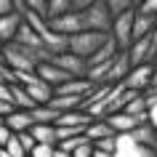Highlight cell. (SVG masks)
<instances>
[{"label":"cell","instance_id":"5b68a950","mask_svg":"<svg viewBox=\"0 0 157 157\" xmlns=\"http://www.w3.org/2000/svg\"><path fill=\"white\" fill-rule=\"evenodd\" d=\"M152 75H155V67L152 64H144V67H133L128 77L123 80V88L125 91H133V93H144L152 85Z\"/></svg>","mask_w":157,"mask_h":157},{"label":"cell","instance_id":"ac0fdd59","mask_svg":"<svg viewBox=\"0 0 157 157\" xmlns=\"http://www.w3.org/2000/svg\"><path fill=\"white\" fill-rule=\"evenodd\" d=\"M83 96H53L48 101V107L59 115H64V112H75V109H83Z\"/></svg>","mask_w":157,"mask_h":157},{"label":"cell","instance_id":"8d00e7d4","mask_svg":"<svg viewBox=\"0 0 157 157\" xmlns=\"http://www.w3.org/2000/svg\"><path fill=\"white\" fill-rule=\"evenodd\" d=\"M13 104H8V101H0V120H6V117L11 115V112H13Z\"/></svg>","mask_w":157,"mask_h":157},{"label":"cell","instance_id":"7dc6e473","mask_svg":"<svg viewBox=\"0 0 157 157\" xmlns=\"http://www.w3.org/2000/svg\"><path fill=\"white\" fill-rule=\"evenodd\" d=\"M0 149H3V147H0Z\"/></svg>","mask_w":157,"mask_h":157},{"label":"cell","instance_id":"44dd1931","mask_svg":"<svg viewBox=\"0 0 157 157\" xmlns=\"http://www.w3.org/2000/svg\"><path fill=\"white\" fill-rule=\"evenodd\" d=\"M13 43L16 45H21V48H32V51H45L43 48V40L37 37V35L29 29V27L21 21V27H19V32H16V37H13Z\"/></svg>","mask_w":157,"mask_h":157},{"label":"cell","instance_id":"4dcf8cb0","mask_svg":"<svg viewBox=\"0 0 157 157\" xmlns=\"http://www.w3.org/2000/svg\"><path fill=\"white\" fill-rule=\"evenodd\" d=\"M56 147H45V144H37V147L29 152V157H53Z\"/></svg>","mask_w":157,"mask_h":157},{"label":"cell","instance_id":"ab89813d","mask_svg":"<svg viewBox=\"0 0 157 157\" xmlns=\"http://www.w3.org/2000/svg\"><path fill=\"white\" fill-rule=\"evenodd\" d=\"M93 157H115V155H107V152H99V149H93Z\"/></svg>","mask_w":157,"mask_h":157},{"label":"cell","instance_id":"7c38bea8","mask_svg":"<svg viewBox=\"0 0 157 157\" xmlns=\"http://www.w3.org/2000/svg\"><path fill=\"white\" fill-rule=\"evenodd\" d=\"M35 75H37V77H40V80H43L45 85H51L53 91H56L59 85H64L67 80H72V77H69V75H67L64 69H59V67L53 64V61H45V64H40L37 69H35Z\"/></svg>","mask_w":157,"mask_h":157},{"label":"cell","instance_id":"2e32d148","mask_svg":"<svg viewBox=\"0 0 157 157\" xmlns=\"http://www.w3.org/2000/svg\"><path fill=\"white\" fill-rule=\"evenodd\" d=\"M93 85L85 80V77H72V80H67L64 85H59L56 91H53V96H88V91H91Z\"/></svg>","mask_w":157,"mask_h":157},{"label":"cell","instance_id":"9c48e42d","mask_svg":"<svg viewBox=\"0 0 157 157\" xmlns=\"http://www.w3.org/2000/svg\"><path fill=\"white\" fill-rule=\"evenodd\" d=\"M53 64L59 67V69H64L69 77H85V72H88V64H85V59H80V56H75V53H59V56H53L51 59Z\"/></svg>","mask_w":157,"mask_h":157},{"label":"cell","instance_id":"cb8c5ba5","mask_svg":"<svg viewBox=\"0 0 157 157\" xmlns=\"http://www.w3.org/2000/svg\"><path fill=\"white\" fill-rule=\"evenodd\" d=\"M29 117H32L35 125H53L56 117H59V112H53V109L45 104V107H35L32 112H29Z\"/></svg>","mask_w":157,"mask_h":157},{"label":"cell","instance_id":"ffe728a7","mask_svg":"<svg viewBox=\"0 0 157 157\" xmlns=\"http://www.w3.org/2000/svg\"><path fill=\"white\" fill-rule=\"evenodd\" d=\"M19 27H21V16H19L16 11H13L11 16H3V19H0V40H3V45H6V43H13Z\"/></svg>","mask_w":157,"mask_h":157},{"label":"cell","instance_id":"4316f807","mask_svg":"<svg viewBox=\"0 0 157 157\" xmlns=\"http://www.w3.org/2000/svg\"><path fill=\"white\" fill-rule=\"evenodd\" d=\"M24 6L32 11L35 16H40L43 21H48V0H24Z\"/></svg>","mask_w":157,"mask_h":157},{"label":"cell","instance_id":"7bdbcfd3","mask_svg":"<svg viewBox=\"0 0 157 157\" xmlns=\"http://www.w3.org/2000/svg\"><path fill=\"white\" fill-rule=\"evenodd\" d=\"M152 67H155V69H157V59H155V64H152Z\"/></svg>","mask_w":157,"mask_h":157},{"label":"cell","instance_id":"ba28073f","mask_svg":"<svg viewBox=\"0 0 157 157\" xmlns=\"http://www.w3.org/2000/svg\"><path fill=\"white\" fill-rule=\"evenodd\" d=\"M21 88H24L27 96L35 101V107H45V104L53 99V88H51V85H45L40 77H37V75H32V77H29V80L21 85Z\"/></svg>","mask_w":157,"mask_h":157},{"label":"cell","instance_id":"836d02e7","mask_svg":"<svg viewBox=\"0 0 157 157\" xmlns=\"http://www.w3.org/2000/svg\"><path fill=\"white\" fill-rule=\"evenodd\" d=\"M72 157H93V144L88 141V144H83V147H77L72 152Z\"/></svg>","mask_w":157,"mask_h":157},{"label":"cell","instance_id":"5bb4252c","mask_svg":"<svg viewBox=\"0 0 157 157\" xmlns=\"http://www.w3.org/2000/svg\"><path fill=\"white\" fill-rule=\"evenodd\" d=\"M56 128H77V131H85L91 125V117L85 115L83 109H75V112H64V115L56 117Z\"/></svg>","mask_w":157,"mask_h":157},{"label":"cell","instance_id":"52a82bcc","mask_svg":"<svg viewBox=\"0 0 157 157\" xmlns=\"http://www.w3.org/2000/svg\"><path fill=\"white\" fill-rule=\"evenodd\" d=\"M155 155H157V152H152V149L136 144V141L131 139V133L115 136V157H155Z\"/></svg>","mask_w":157,"mask_h":157},{"label":"cell","instance_id":"e575fe53","mask_svg":"<svg viewBox=\"0 0 157 157\" xmlns=\"http://www.w3.org/2000/svg\"><path fill=\"white\" fill-rule=\"evenodd\" d=\"M13 11H16L13 0H0V19H3V16H11Z\"/></svg>","mask_w":157,"mask_h":157},{"label":"cell","instance_id":"c3c4849f","mask_svg":"<svg viewBox=\"0 0 157 157\" xmlns=\"http://www.w3.org/2000/svg\"><path fill=\"white\" fill-rule=\"evenodd\" d=\"M155 157H157V155H155Z\"/></svg>","mask_w":157,"mask_h":157},{"label":"cell","instance_id":"3957f363","mask_svg":"<svg viewBox=\"0 0 157 157\" xmlns=\"http://www.w3.org/2000/svg\"><path fill=\"white\" fill-rule=\"evenodd\" d=\"M107 37H109V35H101V32H85V29H83V32H77V35H72V37H69V48H67V51L88 61V59H91L93 53H96V51H99L101 45L107 43Z\"/></svg>","mask_w":157,"mask_h":157},{"label":"cell","instance_id":"603a6c76","mask_svg":"<svg viewBox=\"0 0 157 157\" xmlns=\"http://www.w3.org/2000/svg\"><path fill=\"white\" fill-rule=\"evenodd\" d=\"M155 24H157V19L144 16V13H136V19H133V43L141 40V37H149L152 29H155Z\"/></svg>","mask_w":157,"mask_h":157},{"label":"cell","instance_id":"6da1fadb","mask_svg":"<svg viewBox=\"0 0 157 157\" xmlns=\"http://www.w3.org/2000/svg\"><path fill=\"white\" fill-rule=\"evenodd\" d=\"M51 61L48 51H32V48H21L16 43H6L3 45V64L8 67L11 72H29L35 75V69L40 64Z\"/></svg>","mask_w":157,"mask_h":157},{"label":"cell","instance_id":"4fadbf2b","mask_svg":"<svg viewBox=\"0 0 157 157\" xmlns=\"http://www.w3.org/2000/svg\"><path fill=\"white\" fill-rule=\"evenodd\" d=\"M107 123H109V128L115 131V136H125V133H133L139 125H144L141 120H136V117H131V115H125V112H117V115H109L107 117Z\"/></svg>","mask_w":157,"mask_h":157},{"label":"cell","instance_id":"d6986e66","mask_svg":"<svg viewBox=\"0 0 157 157\" xmlns=\"http://www.w3.org/2000/svg\"><path fill=\"white\" fill-rule=\"evenodd\" d=\"M131 139L136 141V144H141V147H147V149H152V152H157V131H155L149 123L139 125V128L131 133Z\"/></svg>","mask_w":157,"mask_h":157},{"label":"cell","instance_id":"30bf717a","mask_svg":"<svg viewBox=\"0 0 157 157\" xmlns=\"http://www.w3.org/2000/svg\"><path fill=\"white\" fill-rule=\"evenodd\" d=\"M128 59H131V67H144V64H155V53H152V40L149 37H141L128 48Z\"/></svg>","mask_w":157,"mask_h":157},{"label":"cell","instance_id":"7402d4cb","mask_svg":"<svg viewBox=\"0 0 157 157\" xmlns=\"http://www.w3.org/2000/svg\"><path fill=\"white\" fill-rule=\"evenodd\" d=\"M29 136L35 139V144H45V147H56V128L53 125H32Z\"/></svg>","mask_w":157,"mask_h":157},{"label":"cell","instance_id":"f546056e","mask_svg":"<svg viewBox=\"0 0 157 157\" xmlns=\"http://www.w3.org/2000/svg\"><path fill=\"white\" fill-rule=\"evenodd\" d=\"M16 139H19V144H21V149H24L27 155H29V152H32V149L37 147V144H35V139L29 136V131H27V133H19Z\"/></svg>","mask_w":157,"mask_h":157},{"label":"cell","instance_id":"d6a6232c","mask_svg":"<svg viewBox=\"0 0 157 157\" xmlns=\"http://www.w3.org/2000/svg\"><path fill=\"white\" fill-rule=\"evenodd\" d=\"M13 83H16V80H13V72L0 61V85H13Z\"/></svg>","mask_w":157,"mask_h":157},{"label":"cell","instance_id":"b9f144b4","mask_svg":"<svg viewBox=\"0 0 157 157\" xmlns=\"http://www.w3.org/2000/svg\"><path fill=\"white\" fill-rule=\"evenodd\" d=\"M0 157H11V155H8V152H6V149H0Z\"/></svg>","mask_w":157,"mask_h":157},{"label":"cell","instance_id":"f6af8a7d","mask_svg":"<svg viewBox=\"0 0 157 157\" xmlns=\"http://www.w3.org/2000/svg\"><path fill=\"white\" fill-rule=\"evenodd\" d=\"M0 123H3V120H0Z\"/></svg>","mask_w":157,"mask_h":157},{"label":"cell","instance_id":"d4e9b609","mask_svg":"<svg viewBox=\"0 0 157 157\" xmlns=\"http://www.w3.org/2000/svg\"><path fill=\"white\" fill-rule=\"evenodd\" d=\"M72 11V0H48V21L51 19H59ZM45 21V24H48Z\"/></svg>","mask_w":157,"mask_h":157},{"label":"cell","instance_id":"f35d334b","mask_svg":"<svg viewBox=\"0 0 157 157\" xmlns=\"http://www.w3.org/2000/svg\"><path fill=\"white\" fill-rule=\"evenodd\" d=\"M0 101H8L11 104V85H0Z\"/></svg>","mask_w":157,"mask_h":157},{"label":"cell","instance_id":"9a60e30c","mask_svg":"<svg viewBox=\"0 0 157 157\" xmlns=\"http://www.w3.org/2000/svg\"><path fill=\"white\" fill-rule=\"evenodd\" d=\"M3 125L8 128L13 136H19V133H27L29 128H32V117H29V112H21V109H13L6 120H3Z\"/></svg>","mask_w":157,"mask_h":157},{"label":"cell","instance_id":"484cf974","mask_svg":"<svg viewBox=\"0 0 157 157\" xmlns=\"http://www.w3.org/2000/svg\"><path fill=\"white\" fill-rule=\"evenodd\" d=\"M104 3H107V11H109V16H112V19L123 16L125 11L133 8V0H104Z\"/></svg>","mask_w":157,"mask_h":157},{"label":"cell","instance_id":"277c9868","mask_svg":"<svg viewBox=\"0 0 157 157\" xmlns=\"http://www.w3.org/2000/svg\"><path fill=\"white\" fill-rule=\"evenodd\" d=\"M133 19H136V3H133L131 11H125L123 16L112 19V29H109V37L117 43L120 51H128L133 45Z\"/></svg>","mask_w":157,"mask_h":157},{"label":"cell","instance_id":"83f0119b","mask_svg":"<svg viewBox=\"0 0 157 157\" xmlns=\"http://www.w3.org/2000/svg\"><path fill=\"white\" fill-rule=\"evenodd\" d=\"M136 13L157 19V0H139V3H136Z\"/></svg>","mask_w":157,"mask_h":157},{"label":"cell","instance_id":"bcb514c9","mask_svg":"<svg viewBox=\"0 0 157 157\" xmlns=\"http://www.w3.org/2000/svg\"><path fill=\"white\" fill-rule=\"evenodd\" d=\"M27 157H29V155H27Z\"/></svg>","mask_w":157,"mask_h":157},{"label":"cell","instance_id":"f1b7e54d","mask_svg":"<svg viewBox=\"0 0 157 157\" xmlns=\"http://www.w3.org/2000/svg\"><path fill=\"white\" fill-rule=\"evenodd\" d=\"M3 149H6V152H8L11 157H27V152L21 149V144H19V139H16V136H13V139H11V141H8V144H6Z\"/></svg>","mask_w":157,"mask_h":157},{"label":"cell","instance_id":"8992f818","mask_svg":"<svg viewBox=\"0 0 157 157\" xmlns=\"http://www.w3.org/2000/svg\"><path fill=\"white\" fill-rule=\"evenodd\" d=\"M48 29L51 32H56V35H64V37H72V35L77 32H83L85 27H83V13H64V16H59V19H51L48 21Z\"/></svg>","mask_w":157,"mask_h":157},{"label":"cell","instance_id":"74e56055","mask_svg":"<svg viewBox=\"0 0 157 157\" xmlns=\"http://www.w3.org/2000/svg\"><path fill=\"white\" fill-rule=\"evenodd\" d=\"M147 117H149V125L157 131V107H149L147 109Z\"/></svg>","mask_w":157,"mask_h":157},{"label":"cell","instance_id":"7a4b0ae2","mask_svg":"<svg viewBox=\"0 0 157 157\" xmlns=\"http://www.w3.org/2000/svg\"><path fill=\"white\" fill-rule=\"evenodd\" d=\"M83 27H85V32L109 35V29H112V16H109L104 0H91V6L83 11Z\"/></svg>","mask_w":157,"mask_h":157},{"label":"cell","instance_id":"8fae6325","mask_svg":"<svg viewBox=\"0 0 157 157\" xmlns=\"http://www.w3.org/2000/svg\"><path fill=\"white\" fill-rule=\"evenodd\" d=\"M131 69L133 67H131V59H128V51H117V56L112 59V67H109V75H107V85H120Z\"/></svg>","mask_w":157,"mask_h":157},{"label":"cell","instance_id":"60d3db41","mask_svg":"<svg viewBox=\"0 0 157 157\" xmlns=\"http://www.w3.org/2000/svg\"><path fill=\"white\" fill-rule=\"evenodd\" d=\"M53 157H72V155H67V152H59V149H56V152H53Z\"/></svg>","mask_w":157,"mask_h":157},{"label":"cell","instance_id":"1f68e13d","mask_svg":"<svg viewBox=\"0 0 157 157\" xmlns=\"http://www.w3.org/2000/svg\"><path fill=\"white\" fill-rule=\"evenodd\" d=\"M93 149H99V152H107V155H115V139H101L93 144Z\"/></svg>","mask_w":157,"mask_h":157},{"label":"cell","instance_id":"e0dca14e","mask_svg":"<svg viewBox=\"0 0 157 157\" xmlns=\"http://www.w3.org/2000/svg\"><path fill=\"white\" fill-rule=\"evenodd\" d=\"M85 139L91 141V144H96V141H101V139H115V131L109 128L107 117H104V120H91V125L85 128Z\"/></svg>","mask_w":157,"mask_h":157},{"label":"cell","instance_id":"d590c367","mask_svg":"<svg viewBox=\"0 0 157 157\" xmlns=\"http://www.w3.org/2000/svg\"><path fill=\"white\" fill-rule=\"evenodd\" d=\"M11 139H13V133H11L8 128H6V125L0 123V147H6V144H8Z\"/></svg>","mask_w":157,"mask_h":157},{"label":"cell","instance_id":"ee69618b","mask_svg":"<svg viewBox=\"0 0 157 157\" xmlns=\"http://www.w3.org/2000/svg\"><path fill=\"white\" fill-rule=\"evenodd\" d=\"M0 48H3V40H0Z\"/></svg>","mask_w":157,"mask_h":157}]
</instances>
